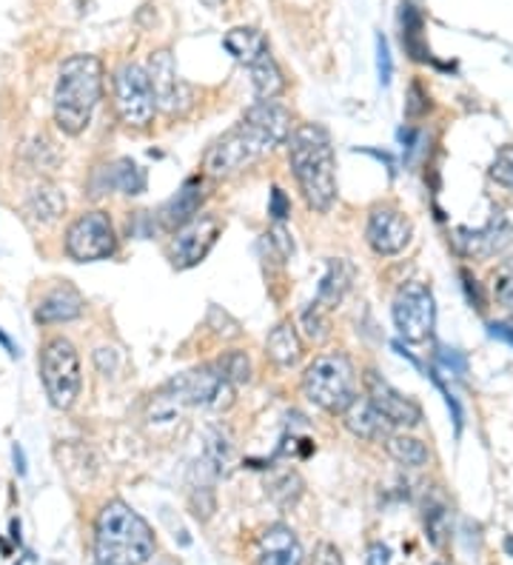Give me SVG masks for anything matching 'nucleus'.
Instances as JSON below:
<instances>
[{
	"label": "nucleus",
	"instance_id": "f257e3e1",
	"mask_svg": "<svg viewBox=\"0 0 513 565\" xmlns=\"http://www.w3.org/2000/svg\"><path fill=\"white\" fill-rule=\"evenodd\" d=\"M288 163L308 209L331 212L336 201V160L329 131L317 124L297 126L288 138Z\"/></svg>",
	"mask_w": 513,
	"mask_h": 565
},
{
	"label": "nucleus",
	"instance_id": "f03ea898",
	"mask_svg": "<svg viewBox=\"0 0 513 565\" xmlns=\"http://www.w3.org/2000/svg\"><path fill=\"white\" fill-rule=\"evenodd\" d=\"M103 97V63L95 55L68 57L55 83V124L63 135H83Z\"/></svg>",
	"mask_w": 513,
	"mask_h": 565
},
{
	"label": "nucleus",
	"instance_id": "7ed1b4c3",
	"mask_svg": "<svg viewBox=\"0 0 513 565\" xmlns=\"http://www.w3.org/2000/svg\"><path fill=\"white\" fill-rule=\"evenodd\" d=\"M95 554L106 565H146L154 554V534L131 505L111 500L97 514Z\"/></svg>",
	"mask_w": 513,
	"mask_h": 565
},
{
	"label": "nucleus",
	"instance_id": "20e7f679",
	"mask_svg": "<svg viewBox=\"0 0 513 565\" xmlns=\"http://www.w3.org/2000/svg\"><path fill=\"white\" fill-rule=\"evenodd\" d=\"M302 394L329 414H345L356 401V372L345 352H329L314 358L302 374Z\"/></svg>",
	"mask_w": 513,
	"mask_h": 565
},
{
	"label": "nucleus",
	"instance_id": "39448f33",
	"mask_svg": "<svg viewBox=\"0 0 513 565\" xmlns=\"http://www.w3.org/2000/svg\"><path fill=\"white\" fill-rule=\"evenodd\" d=\"M274 149L271 140L263 135L257 126L239 120L232 131H226L217 143L205 152L203 158V172L209 178H232V174L243 172L246 166H252L254 160L266 158Z\"/></svg>",
	"mask_w": 513,
	"mask_h": 565
},
{
	"label": "nucleus",
	"instance_id": "423d86ee",
	"mask_svg": "<svg viewBox=\"0 0 513 565\" xmlns=\"http://www.w3.org/2000/svg\"><path fill=\"white\" fill-rule=\"evenodd\" d=\"M158 397L169 406H205L220 412V408H228L234 403V383L223 377L217 363H209L203 369L183 372L169 380Z\"/></svg>",
	"mask_w": 513,
	"mask_h": 565
},
{
	"label": "nucleus",
	"instance_id": "0eeeda50",
	"mask_svg": "<svg viewBox=\"0 0 513 565\" xmlns=\"http://www.w3.org/2000/svg\"><path fill=\"white\" fill-rule=\"evenodd\" d=\"M41 377L49 403L55 408H72L81 394L83 374L77 349L66 338H52L41 352Z\"/></svg>",
	"mask_w": 513,
	"mask_h": 565
},
{
	"label": "nucleus",
	"instance_id": "6e6552de",
	"mask_svg": "<svg viewBox=\"0 0 513 565\" xmlns=\"http://www.w3.org/2000/svg\"><path fill=\"white\" fill-rule=\"evenodd\" d=\"M115 109L120 124L129 129H143L158 115V100L151 89L149 72L137 63H126L115 75Z\"/></svg>",
	"mask_w": 513,
	"mask_h": 565
},
{
	"label": "nucleus",
	"instance_id": "1a4fd4ad",
	"mask_svg": "<svg viewBox=\"0 0 513 565\" xmlns=\"http://www.w3.org/2000/svg\"><path fill=\"white\" fill-rule=\"evenodd\" d=\"M391 315H394L399 338H405L408 343H425L431 338L434 323H437V306H434L431 289L417 280L399 286Z\"/></svg>",
	"mask_w": 513,
	"mask_h": 565
},
{
	"label": "nucleus",
	"instance_id": "9d476101",
	"mask_svg": "<svg viewBox=\"0 0 513 565\" xmlns=\"http://www.w3.org/2000/svg\"><path fill=\"white\" fill-rule=\"evenodd\" d=\"M117 248L115 223L106 212H83L66 232V255L77 263L111 257Z\"/></svg>",
	"mask_w": 513,
	"mask_h": 565
},
{
	"label": "nucleus",
	"instance_id": "9b49d317",
	"mask_svg": "<svg viewBox=\"0 0 513 565\" xmlns=\"http://www.w3.org/2000/svg\"><path fill=\"white\" fill-rule=\"evenodd\" d=\"M149 81L154 89V100H158V111L169 115V118H183L185 111L194 106V89L192 83H185L178 72V63L169 49L154 52L149 61Z\"/></svg>",
	"mask_w": 513,
	"mask_h": 565
},
{
	"label": "nucleus",
	"instance_id": "f8f14e48",
	"mask_svg": "<svg viewBox=\"0 0 513 565\" xmlns=\"http://www.w3.org/2000/svg\"><path fill=\"white\" fill-rule=\"evenodd\" d=\"M220 232H223V223L214 217V214H197L192 223H185L183 228L174 232L169 243V260L174 269L185 271L194 269L209 257V252L217 243Z\"/></svg>",
	"mask_w": 513,
	"mask_h": 565
},
{
	"label": "nucleus",
	"instance_id": "ddd939ff",
	"mask_svg": "<svg viewBox=\"0 0 513 565\" xmlns=\"http://www.w3.org/2000/svg\"><path fill=\"white\" fill-rule=\"evenodd\" d=\"M414 226L410 221L399 212L397 206H374L365 223V241H368L371 252L380 257H394L405 252L410 243Z\"/></svg>",
	"mask_w": 513,
	"mask_h": 565
},
{
	"label": "nucleus",
	"instance_id": "4468645a",
	"mask_svg": "<svg viewBox=\"0 0 513 565\" xmlns=\"http://www.w3.org/2000/svg\"><path fill=\"white\" fill-rule=\"evenodd\" d=\"M511 223L502 212H493L491 221L482 228H457L453 232V246L459 255L473 257V260H488V257L505 252L511 243Z\"/></svg>",
	"mask_w": 513,
	"mask_h": 565
},
{
	"label": "nucleus",
	"instance_id": "2eb2a0df",
	"mask_svg": "<svg viewBox=\"0 0 513 565\" xmlns=\"http://www.w3.org/2000/svg\"><path fill=\"white\" fill-rule=\"evenodd\" d=\"M365 388H368V397L380 412H383L385 420L391 426L399 428H414L423 423V408H419L417 401H410L408 394L397 392V388L391 386L388 380H383L376 372H368L365 377Z\"/></svg>",
	"mask_w": 513,
	"mask_h": 565
},
{
	"label": "nucleus",
	"instance_id": "dca6fc26",
	"mask_svg": "<svg viewBox=\"0 0 513 565\" xmlns=\"http://www.w3.org/2000/svg\"><path fill=\"white\" fill-rule=\"evenodd\" d=\"M257 565H302V545L288 525L274 523L260 534Z\"/></svg>",
	"mask_w": 513,
	"mask_h": 565
},
{
	"label": "nucleus",
	"instance_id": "f3484780",
	"mask_svg": "<svg viewBox=\"0 0 513 565\" xmlns=\"http://www.w3.org/2000/svg\"><path fill=\"white\" fill-rule=\"evenodd\" d=\"M243 120L257 126L274 146L288 143V138L295 135V115H291L282 104H277V100H260V104H254L252 109L243 115Z\"/></svg>",
	"mask_w": 513,
	"mask_h": 565
},
{
	"label": "nucleus",
	"instance_id": "a211bd4d",
	"mask_svg": "<svg viewBox=\"0 0 513 565\" xmlns=\"http://www.w3.org/2000/svg\"><path fill=\"white\" fill-rule=\"evenodd\" d=\"M200 203H203V178H189L178 189V194L160 209V223L169 232H178V228H183L185 223H192L197 217Z\"/></svg>",
	"mask_w": 513,
	"mask_h": 565
},
{
	"label": "nucleus",
	"instance_id": "6ab92c4d",
	"mask_svg": "<svg viewBox=\"0 0 513 565\" xmlns=\"http://www.w3.org/2000/svg\"><path fill=\"white\" fill-rule=\"evenodd\" d=\"M342 423L349 428L351 435L360 437V440H380V437H388L391 423L385 420L383 412L371 403V397H356L345 414H342Z\"/></svg>",
	"mask_w": 513,
	"mask_h": 565
},
{
	"label": "nucleus",
	"instance_id": "aec40b11",
	"mask_svg": "<svg viewBox=\"0 0 513 565\" xmlns=\"http://www.w3.org/2000/svg\"><path fill=\"white\" fill-rule=\"evenodd\" d=\"M83 315V297L81 291L72 289V286H57V289L49 291L38 303V311H34V320L38 323H68V320H77Z\"/></svg>",
	"mask_w": 513,
	"mask_h": 565
},
{
	"label": "nucleus",
	"instance_id": "412c9836",
	"mask_svg": "<svg viewBox=\"0 0 513 565\" xmlns=\"http://www.w3.org/2000/svg\"><path fill=\"white\" fill-rule=\"evenodd\" d=\"M399 38H403V49L408 52L410 61H434L431 46L425 41V18L410 0H403V7H399Z\"/></svg>",
	"mask_w": 513,
	"mask_h": 565
},
{
	"label": "nucleus",
	"instance_id": "4be33fe9",
	"mask_svg": "<svg viewBox=\"0 0 513 565\" xmlns=\"http://www.w3.org/2000/svg\"><path fill=\"white\" fill-rule=\"evenodd\" d=\"M266 354L274 360L277 369H291V365L300 363L302 340L291 320H280V323L274 326L266 340Z\"/></svg>",
	"mask_w": 513,
	"mask_h": 565
},
{
	"label": "nucleus",
	"instance_id": "5701e85b",
	"mask_svg": "<svg viewBox=\"0 0 513 565\" xmlns=\"http://www.w3.org/2000/svg\"><path fill=\"white\" fill-rule=\"evenodd\" d=\"M354 266L349 260H342V257H334L329 260V269L322 275L320 289H317V306L322 309H334L340 303L345 291L351 289V282H354Z\"/></svg>",
	"mask_w": 513,
	"mask_h": 565
},
{
	"label": "nucleus",
	"instance_id": "b1692460",
	"mask_svg": "<svg viewBox=\"0 0 513 565\" xmlns=\"http://www.w3.org/2000/svg\"><path fill=\"white\" fill-rule=\"evenodd\" d=\"M223 46L228 49V55H232L234 61L246 63V66H252V63L260 61L263 55H268L266 35L254 26H234L232 32H226V38H223Z\"/></svg>",
	"mask_w": 513,
	"mask_h": 565
},
{
	"label": "nucleus",
	"instance_id": "393cba45",
	"mask_svg": "<svg viewBox=\"0 0 513 565\" xmlns=\"http://www.w3.org/2000/svg\"><path fill=\"white\" fill-rule=\"evenodd\" d=\"M252 72V86H254V95L260 97V100H277V97L286 92V77H282V70L277 66V61L268 55H263L260 61L252 63L248 66Z\"/></svg>",
	"mask_w": 513,
	"mask_h": 565
},
{
	"label": "nucleus",
	"instance_id": "a878e982",
	"mask_svg": "<svg viewBox=\"0 0 513 565\" xmlns=\"http://www.w3.org/2000/svg\"><path fill=\"white\" fill-rule=\"evenodd\" d=\"M103 174H106L103 192H109V189H115V192H124V194L146 192V172L135 163V160H129V158L117 160V163L106 166V172Z\"/></svg>",
	"mask_w": 513,
	"mask_h": 565
},
{
	"label": "nucleus",
	"instance_id": "bb28decb",
	"mask_svg": "<svg viewBox=\"0 0 513 565\" xmlns=\"http://www.w3.org/2000/svg\"><path fill=\"white\" fill-rule=\"evenodd\" d=\"M385 451H388L399 466H408V469H423L428 462V446L423 440L410 435H388L385 437Z\"/></svg>",
	"mask_w": 513,
	"mask_h": 565
},
{
	"label": "nucleus",
	"instance_id": "cd10ccee",
	"mask_svg": "<svg viewBox=\"0 0 513 565\" xmlns=\"http://www.w3.org/2000/svg\"><path fill=\"white\" fill-rule=\"evenodd\" d=\"M26 209L29 214L38 217L41 223H52L57 221L63 214V209H66V198H63L61 189L55 186H38L32 192V198H29Z\"/></svg>",
	"mask_w": 513,
	"mask_h": 565
},
{
	"label": "nucleus",
	"instance_id": "c85d7f7f",
	"mask_svg": "<svg viewBox=\"0 0 513 565\" xmlns=\"http://www.w3.org/2000/svg\"><path fill=\"white\" fill-rule=\"evenodd\" d=\"M268 494H271V500L280 505V509H295L297 500L302 497V477L291 469L282 471V475H277L271 480Z\"/></svg>",
	"mask_w": 513,
	"mask_h": 565
},
{
	"label": "nucleus",
	"instance_id": "c756f323",
	"mask_svg": "<svg viewBox=\"0 0 513 565\" xmlns=\"http://www.w3.org/2000/svg\"><path fill=\"white\" fill-rule=\"evenodd\" d=\"M217 369L223 372V377L228 383H248L252 380V360H248L246 352H239V349H232L226 352L220 360H214Z\"/></svg>",
	"mask_w": 513,
	"mask_h": 565
},
{
	"label": "nucleus",
	"instance_id": "7c9ffc66",
	"mask_svg": "<svg viewBox=\"0 0 513 565\" xmlns=\"http://www.w3.org/2000/svg\"><path fill=\"white\" fill-rule=\"evenodd\" d=\"M488 174H491V180L496 186L513 192V146H500V149H496Z\"/></svg>",
	"mask_w": 513,
	"mask_h": 565
},
{
	"label": "nucleus",
	"instance_id": "2f4dec72",
	"mask_svg": "<svg viewBox=\"0 0 513 565\" xmlns=\"http://www.w3.org/2000/svg\"><path fill=\"white\" fill-rule=\"evenodd\" d=\"M491 291L502 306L513 309V260H505L491 275Z\"/></svg>",
	"mask_w": 513,
	"mask_h": 565
},
{
	"label": "nucleus",
	"instance_id": "473e14b6",
	"mask_svg": "<svg viewBox=\"0 0 513 565\" xmlns=\"http://www.w3.org/2000/svg\"><path fill=\"white\" fill-rule=\"evenodd\" d=\"M431 111V97L423 89V83H410L408 100H405V118L419 120Z\"/></svg>",
	"mask_w": 513,
	"mask_h": 565
},
{
	"label": "nucleus",
	"instance_id": "72a5a7b5",
	"mask_svg": "<svg viewBox=\"0 0 513 565\" xmlns=\"http://www.w3.org/2000/svg\"><path fill=\"white\" fill-rule=\"evenodd\" d=\"M322 311L325 309L317 303H311L306 311H302V326H306V334L311 340H317V343H320V340H325V334H329V323H325V318H322Z\"/></svg>",
	"mask_w": 513,
	"mask_h": 565
},
{
	"label": "nucleus",
	"instance_id": "f704fd0d",
	"mask_svg": "<svg viewBox=\"0 0 513 565\" xmlns=\"http://www.w3.org/2000/svg\"><path fill=\"white\" fill-rule=\"evenodd\" d=\"M376 75H380V86H391L394 77V61H391L388 41L383 35H376Z\"/></svg>",
	"mask_w": 513,
	"mask_h": 565
},
{
	"label": "nucleus",
	"instance_id": "c9c22d12",
	"mask_svg": "<svg viewBox=\"0 0 513 565\" xmlns=\"http://www.w3.org/2000/svg\"><path fill=\"white\" fill-rule=\"evenodd\" d=\"M268 214H271L274 223H286L288 214H291V201H288L280 186H274L271 194H268Z\"/></svg>",
	"mask_w": 513,
	"mask_h": 565
},
{
	"label": "nucleus",
	"instance_id": "e433bc0d",
	"mask_svg": "<svg viewBox=\"0 0 513 565\" xmlns=\"http://www.w3.org/2000/svg\"><path fill=\"white\" fill-rule=\"evenodd\" d=\"M459 277H462V289H466L468 295V303L477 311H485V295H482V286L477 282V277L468 269H459Z\"/></svg>",
	"mask_w": 513,
	"mask_h": 565
},
{
	"label": "nucleus",
	"instance_id": "4c0bfd02",
	"mask_svg": "<svg viewBox=\"0 0 513 565\" xmlns=\"http://www.w3.org/2000/svg\"><path fill=\"white\" fill-rule=\"evenodd\" d=\"M311 565H345V563H342V554L334 543H320L314 548Z\"/></svg>",
	"mask_w": 513,
	"mask_h": 565
},
{
	"label": "nucleus",
	"instance_id": "58836bf2",
	"mask_svg": "<svg viewBox=\"0 0 513 565\" xmlns=\"http://www.w3.org/2000/svg\"><path fill=\"white\" fill-rule=\"evenodd\" d=\"M425 529H428V537H431L434 545H442L445 511L442 509H431V511H428V518H425Z\"/></svg>",
	"mask_w": 513,
	"mask_h": 565
},
{
	"label": "nucleus",
	"instance_id": "ea45409f",
	"mask_svg": "<svg viewBox=\"0 0 513 565\" xmlns=\"http://www.w3.org/2000/svg\"><path fill=\"white\" fill-rule=\"evenodd\" d=\"M431 377H434V386H437L439 392H442L445 403H448V408H451L453 428H457V435H459V431H462V406H459V401H457V397H453V394L448 392V388H445V383H442V380L437 377V374H431Z\"/></svg>",
	"mask_w": 513,
	"mask_h": 565
},
{
	"label": "nucleus",
	"instance_id": "a19ab883",
	"mask_svg": "<svg viewBox=\"0 0 513 565\" xmlns=\"http://www.w3.org/2000/svg\"><path fill=\"white\" fill-rule=\"evenodd\" d=\"M271 243L277 248H280V257H291V255H295V243H291V237H288V232H286V226H282V223H274Z\"/></svg>",
	"mask_w": 513,
	"mask_h": 565
},
{
	"label": "nucleus",
	"instance_id": "79ce46f5",
	"mask_svg": "<svg viewBox=\"0 0 513 565\" xmlns=\"http://www.w3.org/2000/svg\"><path fill=\"white\" fill-rule=\"evenodd\" d=\"M365 563H368V565H391V548L385 543H371Z\"/></svg>",
	"mask_w": 513,
	"mask_h": 565
},
{
	"label": "nucleus",
	"instance_id": "37998d69",
	"mask_svg": "<svg viewBox=\"0 0 513 565\" xmlns=\"http://www.w3.org/2000/svg\"><path fill=\"white\" fill-rule=\"evenodd\" d=\"M491 334L493 338H500V340H505V343L513 345V318L502 320V323H491Z\"/></svg>",
	"mask_w": 513,
	"mask_h": 565
},
{
	"label": "nucleus",
	"instance_id": "c03bdc74",
	"mask_svg": "<svg viewBox=\"0 0 513 565\" xmlns=\"http://www.w3.org/2000/svg\"><path fill=\"white\" fill-rule=\"evenodd\" d=\"M0 345H3V349H7V352H9V358H18V349H14V345H12V340H9L7 334H3V331H0Z\"/></svg>",
	"mask_w": 513,
	"mask_h": 565
},
{
	"label": "nucleus",
	"instance_id": "a18cd8bd",
	"mask_svg": "<svg viewBox=\"0 0 513 565\" xmlns=\"http://www.w3.org/2000/svg\"><path fill=\"white\" fill-rule=\"evenodd\" d=\"M14 462H18V471H26V460H23V448L21 446H14Z\"/></svg>",
	"mask_w": 513,
	"mask_h": 565
},
{
	"label": "nucleus",
	"instance_id": "49530a36",
	"mask_svg": "<svg viewBox=\"0 0 513 565\" xmlns=\"http://www.w3.org/2000/svg\"><path fill=\"white\" fill-rule=\"evenodd\" d=\"M205 3H209V7H217L220 0H205Z\"/></svg>",
	"mask_w": 513,
	"mask_h": 565
},
{
	"label": "nucleus",
	"instance_id": "de8ad7c7",
	"mask_svg": "<svg viewBox=\"0 0 513 565\" xmlns=\"http://www.w3.org/2000/svg\"><path fill=\"white\" fill-rule=\"evenodd\" d=\"M97 565H106V563H97Z\"/></svg>",
	"mask_w": 513,
	"mask_h": 565
},
{
	"label": "nucleus",
	"instance_id": "09e8293b",
	"mask_svg": "<svg viewBox=\"0 0 513 565\" xmlns=\"http://www.w3.org/2000/svg\"><path fill=\"white\" fill-rule=\"evenodd\" d=\"M434 565H439V563H434Z\"/></svg>",
	"mask_w": 513,
	"mask_h": 565
}]
</instances>
